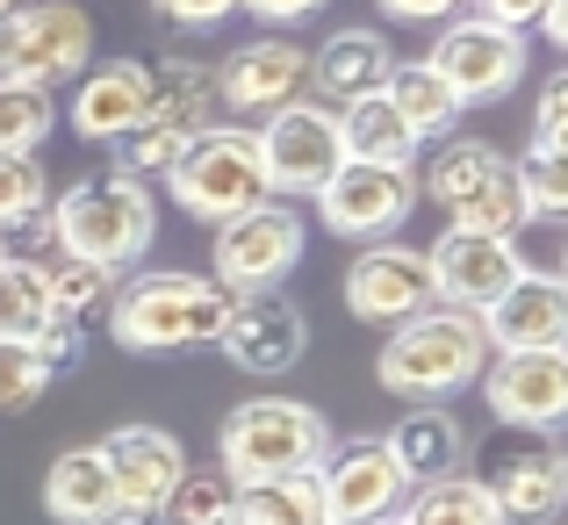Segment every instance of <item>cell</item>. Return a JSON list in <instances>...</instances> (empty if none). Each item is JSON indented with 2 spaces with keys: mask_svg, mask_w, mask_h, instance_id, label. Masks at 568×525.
<instances>
[{
  "mask_svg": "<svg viewBox=\"0 0 568 525\" xmlns=\"http://www.w3.org/2000/svg\"><path fill=\"white\" fill-rule=\"evenodd\" d=\"M216 454H223L216 468L231 475L237 489L281 483V475H317V461L332 454V425H324V411H310V403H295V396H252L223 417Z\"/></svg>",
  "mask_w": 568,
  "mask_h": 525,
  "instance_id": "4",
  "label": "cell"
},
{
  "mask_svg": "<svg viewBox=\"0 0 568 525\" xmlns=\"http://www.w3.org/2000/svg\"><path fill=\"white\" fill-rule=\"evenodd\" d=\"M181 152H187L181 130H166L159 115H144L138 130H123V138H115V173H130V180H144V188H152L159 173H173V159H181Z\"/></svg>",
  "mask_w": 568,
  "mask_h": 525,
  "instance_id": "34",
  "label": "cell"
},
{
  "mask_svg": "<svg viewBox=\"0 0 568 525\" xmlns=\"http://www.w3.org/2000/svg\"><path fill=\"white\" fill-rule=\"evenodd\" d=\"M489 367V339H483V317L475 310H417L410 324L382 339L375 353V382L388 396H410V403H446L460 388H475Z\"/></svg>",
  "mask_w": 568,
  "mask_h": 525,
  "instance_id": "3",
  "label": "cell"
},
{
  "mask_svg": "<svg viewBox=\"0 0 568 525\" xmlns=\"http://www.w3.org/2000/svg\"><path fill=\"white\" fill-rule=\"evenodd\" d=\"M460 8H468V0H382V14H388V22H425V29L454 22Z\"/></svg>",
  "mask_w": 568,
  "mask_h": 525,
  "instance_id": "41",
  "label": "cell"
},
{
  "mask_svg": "<svg viewBox=\"0 0 568 525\" xmlns=\"http://www.w3.org/2000/svg\"><path fill=\"white\" fill-rule=\"evenodd\" d=\"M382 101L403 115V123H410V138H417V144L454 138V123H460V94L425 65V58H396V72L382 80Z\"/></svg>",
  "mask_w": 568,
  "mask_h": 525,
  "instance_id": "24",
  "label": "cell"
},
{
  "mask_svg": "<svg viewBox=\"0 0 568 525\" xmlns=\"http://www.w3.org/2000/svg\"><path fill=\"white\" fill-rule=\"evenodd\" d=\"M94 65V22L72 0H29L0 14V87H65Z\"/></svg>",
  "mask_w": 568,
  "mask_h": 525,
  "instance_id": "6",
  "label": "cell"
},
{
  "mask_svg": "<svg viewBox=\"0 0 568 525\" xmlns=\"http://www.w3.org/2000/svg\"><path fill=\"white\" fill-rule=\"evenodd\" d=\"M14 8H29V0H0V14H14Z\"/></svg>",
  "mask_w": 568,
  "mask_h": 525,
  "instance_id": "46",
  "label": "cell"
},
{
  "mask_svg": "<svg viewBox=\"0 0 568 525\" xmlns=\"http://www.w3.org/2000/svg\"><path fill=\"white\" fill-rule=\"evenodd\" d=\"M425 274H432V303L483 317V310L526 274V252H518L511 238H475V231H454V223H446L425 245Z\"/></svg>",
  "mask_w": 568,
  "mask_h": 525,
  "instance_id": "12",
  "label": "cell"
},
{
  "mask_svg": "<svg viewBox=\"0 0 568 525\" xmlns=\"http://www.w3.org/2000/svg\"><path fill=\"white\" fill-rule=\"evenodd\" d=\"M375 525H403V512H388V518H375Z\"/></svg>",
  "mask_w": 568,
  "mask_h": 525,
  "instance_id": "47",
  "label": "cell"
},
{
  "mask_svg": "<svg viewBox=\"0 0 568 525\" xmlns=\"http://www.w3.org/2000/svg\"><path fill=\"white\" fill-rule=\"evenodd\" d=\"M540 8L547 0H475V14H489V22H504V29H532Z\"/></svg>",
  "mask_w": 568,
  "mask_h": 525,
  "instance_id": "43",
  "label": "cell"
},
{
  "mask_svg": "<svg viewBox=\"0 0 568 525\" xmlns=\"http://www.w3.org/2000/svg\"><path fill=\"white\" fill-rule=\"evenodd\" d=\"M526 152L568 159V72H547V80H540V101H532V144H526Z\"/></svg>",
  "mask_w": 568,
  "mask_h": 525,
  "instance_id": "38",
  "label": "cell"
},
{
  "mask_svg": "<svg viewBox=\"0 0 568 525\" xmlns=\"http://www.w3.org/2000/svg\"><path fill=\"white\" fill-rule=\"evenodd\" d=\"M317 223L332 238H361V245H375V238H396L403 223H410L417 209V166H338L324 180L317 194Z\"/></svg>",
  "mask_w": 568,
  "mask_h": 525,
  "instance_id": "9",
  "label": "cell"
},
{
  "mask_svg": "<svg viewBox=\"0 0 568 525\" xmlns=\"http://www.w3.org/2000/svg\"><path fill=\"white\" fill-rule=\"evenodd\" d=\"M216 109H223L216 65H202V58H166V65H152V115L166 130L202 138V130L216 123Z\"/></svg>",
  "mask_w": 568,
  "mask_h": 525,
  "instance_id": "26",
  "label": "cell"
},
{
  "mask_svg": "<svg viewBox=\"0 0 568 525\" xmlns=\"http://www.w3.org/2000/svg\"><path fill=\"white\" fill-rule=\"evenodd\" d=\"M346 310L375 332H396L410 324L417 310H432V274H425V252L403 245V238H375V245L353 252L346 266Z\"/></svg>",
  "mask_w": 568,
  "mask_h": 525,
  "instance_id": "13",
  "label": "cell"
},
{
  "mask_svg": "<svg viewBox=\"0 0 568 525\" xmlns=\"http://www.w3.org/2000/svg\"><path fill=\"white\" fill-rule=\"evenodd\" d=\"M483 489L497 497V512L504 518H526V525H547L568 504V461H561V446L555 440H540V446H518V454H504L497 468L483 475Z\"/></svg>",
  "mask_w": 568,
  "mask_h": 525,
  "instance_id": "21",
  "label": "cell"
},
{
  "mask_svg": "<svg viewBox=\"0 0 568 525\" xmlns=\"http://www.w3.org/2000/svg\"><path fill=\"white\" fill-rule=\"evenodd\" d=\"M216 94L223 109H245V115H274V109L310 101V43H288V37L237 43L216 65Z\"/></svg>",
  "mask_w": 568,
  "mask_h": 525,
  "instance_id": "17",
  "label": "cell"
},
{
  "mask_svg": "<svg viewBox=\"0 0 568 525\" xmlns=\"http://www.w3.org/2000/svg\"><path fill=\"white\" fill-rule=\"evenodd\" d=\"M159 14H166L173 29H216V22H231L245 0H152Z\"/></svg>",
  "mask_w": 568,
  "mask_h": 525,
  "instance_id": "40",
  "label": "cell"
},
{
  "mask_svg": "<svg viewBox=\"0 0 568 525\" xmlns=\"http://www.w3.org/2000/svg\"><path fill=\"white\" fill-rule=\"evenodd\" d=\"M94 525H166V512H152V504H130V497H115L109 512H101Z\"/></svg>",
  "mask_w": 568,
  "mask_h": 525,
  "instance_id": "44",
  "label": "cell"
},
{
  "mask_svg": "<svg viewBox=\"0 0 568 525\" xmlns=\"http://www.w3.org/2000/svg\"><path fill=\"white\" fill-rule=\"evenodd\" d=\"M396 72V43L382 29H332V37L310 51V94L324 109H346V101L382 94V80Z\"/></svg>",
  "mask_w": 568,
  "mask_h": 525,
  "instance_id": "20",
  "label": "cell"
},
{
  "mask_svg": "<svg viewBox=\"0 0 568 525\" xmlns=\"http://www.w3.org/2000/svg\"><path fill=\"white\" fill-rule=\"evenodd\" d=\"M332 115H338V144H346L353 166H417V152H425V144L410 138V123H403L382 94L346 101V109H332Z\"/></svg>",
  "mask_w": 568,
  "mask_h": 525,
  "instance_id": "25",
  "label": "cell"
},
{
  "mask_svg": "<svg viewBox=\"0 0 568 525\" xmlns=\"http://www.w3.org/2000/svg\"><path fill=\"white\" fill-rule=\"evenodd\" d=\"M489 353H568V281L555 266H526L483 310Z\"/></svg>",
  "mask_w": 568,
  "mask_h": 525,
  "instance_id": "15",
  "label": "cell"
},
{
  "mask_svg": "<svg viewBox=\"0 0 568 525\" xmlns=\"http://www.w3.org/2000/svg\"><path fill=\"white\" fill-rule=\"evenodd\" d=\"M43 209H51V173H43V159H0V231L37 223Z\"/></svg>",
  "mask_w": 568,
  "mask_h": 525,
  "instance_id": "35",
  "label": "cell"
},
{
  "mask_svg": "<svg viewBox=\"0 0 568 525\" xmlns=\"http://www.w3.org/2000/svg\"><path fill=\"white\" fill-rule=\"evenodd\" d=\"M51 396V374L29 346H0V417H22Z\"/></svg>",
  "mask_w": 568,
  "mask_h": 525,
  "instance_id": "37",
  "label": "cell"
},
{
  "mask_svg": "<svg viewBox=\"0 0 568 525\" xmlns=\"http://www.w3.org/2000/svg\"><path fill=\"white\" fill-rule=\"evenodd\" d=\"M166 194L194 223H231V216H245V209L274 202L266 166H260V138H252V130H231V123H209L202 138H187V152L173 159Z\"/></svg>",
  "mask_w": 568,
  "mask_h": 525,
  "instance_id": "5",
  "label": "cell"
},
{
  "mask_svg": "<svg viewBox=\"0 0 568 525\" xmlns=\"http://www.w3.org/2000/svg\"><path fill=\"white\" fill-rule=\"evenodd\" d=\"M58 109L43 87H0V159H37Z\"/></svg>",
  "mask_w": 568,
  "mask_h": 525,
  "instance_id": "32",
  "label": "cell"
},
{
  "mask_svg": "<svg viewBox=\"0 0 568 525\" xmlns=\"http://www.w3.org/2000/svg\"><path fill=\"white\" fill-rule=\"evenodd\" d=\"M303 245H310V223L274 194V202H260V209H245V216L216 223L209 281H223V289H237V295L281 289V281L303 266Z\"/></svg>",
  "mask_w": 568,
  "mask_h": 525,
  "instance_id": "7",
  "label": "cell"
},
{
  "mask_svg": "<svg viewBox=\"0 0 568 525\" xmlns=\"http://www.w3.org/2000/svg\"><path fill=\"white\" fill-rule=\"evenodd\" d=\"M504 173H511V159L489 138H439L432 152H417V194H432L446 216H460V209Z\"/></svg>",
  "mask_w": 568,
  "mask_h": 525,
  "instance_id": "23",
  "label": "cell"
},
{
  "mask_svg": "<svg viewBox=\"0 0 568 525\" xmlns=\"http://www.w3.org/2000/svg\"><path fill=\"white\" fill-rule=\"evenodd\" d=\"M159 238V194L130 173H87L51 202V245L58 260H87L130 274Z\"/></svg>",
  "mask_w": 568,
  "mask_h": 525,
  "instance_id": "1",
  "label": "cell"
},
{
  "mask_svg": "<svg viewBox=\"0 0 568 525\" xmlns=\"http://www.w3.org/2000/svg\"><path fill=\"white\" fill-rule=\"evenodd\" d=\"M109 504H115V489H109V468H101L94 446H72V454L51 461V475H43V512L58 525H94Z\"/></svg>",
  "mask_w": 568,
  "mask_h": 525,
  "instance_id": "27",
  "label": "cell"
},
{
  "mask_svg": "<svg viewBox=\"0 0 568 525\" xmlns=\"http://www.w3.org/2000/svg\"><path fill=\"white\" fill-rule=\"evenodd\" d=\"M317 489H324V512L332 525H375L388 512H403V497H410V475L396 468V454H388L382 432H367V440H332V454L317 461Z\"/></svg>",
  "mask_w": 568,
  "mask_h": 525,
  "instance_id": "11",
  "label": "cell"
},
{
  "mask_svg": "<svg viewBox=\"0 0 568 525\" xmlns=\"http://www.w3.org/2000/svg\"><path fill=\"white\" fill-rule=\"evenodd\" d=\"M223 360H231L237 374H288L295 360L310 346V317L295 310V295L281 289H260V295H237V310L223 317Z\"/></svg>",
  "mask_w": 568,
  "mask_h": 525,
  "instance_id": "16",
  "label": "cell"
},
{
  "mask_svg": "<svg viewBox=\"0 0 568 525\" xmlns=\"http://www.w3.org/2000/svg\"><path fill=\"white\" fill-rule=\"evenodd\" d=\"M489 411L504 417L511 432H540L555 440L568 417V353H489L483 382Z\"/></svg>",
  "mask_w": 568,
  "mask_h": 525,
  "instance_id": "14",
  "label": "cell"
},
{
  "mask_svg": "<svg viewBox=\"0 0 568 525\" xmlns=\"http://www.w3.org/2000/svg\"><path fill=\"white\" fill-rule=\"evenodd\" d=\"M231 310H237V289L166 266V274H138V281L115 289L109 332H115V346H130V353H202V346L223 339V317H231Z\"/></svg>",
  "mask_w": 568,
  "mask_h": 525,
  "instance_id": "2",
  "label": "cell"
},
{
  "mask_svg": "<svg viewBox=\"0 0 568 525\" xmlns=\"http://www.w3.org/2000/svg\"><path fill=\"white\" fill-rule=\"evenodd\" d=\"M511 173H518V194H526V216H532V223H555L561 209H568V159L526 152Z\"/></svg>",
  "mask_w": 568,
  "mask_h": 525,
  "instance_id": "36",
  "label": "cell"
},
{
  "mask_svg": "<svg viewBox=\"0 0 568 525\" xmlns=\"http://www.w3.org/2000/svg\"><path fill=\"white\" fill-rule=\"evenodd\" d=\"M532 29H540V37L561 51V43H568V0H547V8H540V22H532Z\"/></svg>",
  "mask_w": 568,
  "mask_h": 525,
  "instance_id": "45",
  "label": "cell"
},
{
  "mask_svg": "<svg viewBox=\"0 0 568 525\" xmlns=\"http://www.w3.org/2000/svg\"><path fill=\"white\" fill-rule=\"evenodd\" d=\"M29 353L43 360V374H51V382H58V374H80L87 367V332H80V324H65V317H51Z\"/></svg>",
  "mask_w": 568,
  "mask_h": 525,
  "instance_id": "39",
  "label": "cell"
},
{
  "mask_svg": "<svg viewBox=\"0 0 568 525\" xmlns=\"http://www.w3.org/2000/svg\"><path fill=\"white\" fill-rule=\"evenodd\" d=\"M396 468L410 483H432V475H460V454H468V425H460L454 403H410L396 417V432H382Z\"/></svg>",
  "mask_w": 568,
  "mask_h": 525,
  "instance_id": "22",
  "label": "cell"
},
{
  "mask_svg": "<svg viewBox=\"0 0 568 525\" xmlns=\"http://www.w3.org/2000/svg\"><path fill=\"white\" fill-rule=\"evenodd\" d=\"M403 525H511V518L497 512L483 475H432V483H410Z\"/></svg>",
  "mask_w": 568,
  "mask_h": 525,
  "instance_id": "28",
  "label": "cell"
},
{
  "mask_svg": "<svg viewBox=\"0 0 568 525\" xmlns=\"http://www.w3.org/2000/svg\"><path fill=\"white\" fill-rule=\"evenodd\" d=\"M43 324H51V281H43V260L0 252V346H37Z\"/></svg>",
  "mask_w": 568,
  "mask_h": 525,
  "instance_id": "29",
  "label": "cell"
},
{
  "mask_svg": "<svg viewBox=\"0 0 568 525\" xmlns=\"http://www.w3.org/2000/svg\"><path fill=\"white\" fill-rule=\"evenodd\" d=\"M43 281H51V317H65V324H94V317H109V303H115V289H123V274H109V266H87V260H51L43 266Z\"/></svg>",
  "mask_w": 568,
  "mask_h": 525,
  "instance_id": "31",
  "label": "cell"
},
{
  "mask_svg": "<svg viewBox=\"0 0 568 525\" xmlns=\"http://www.w3.org/2000/svg\"><path fill=\"white\" fill-rule=\"evenodd\" d=\"M72 130L87 144H115L123 130H138L152 115V65L144 58H109V65H87L72 87Z\"/></svg>",
  "mask_w": 568,
  "mask_h": 525,
  "instance_id": "19",
  "label": "cell"
},
{
  "mask_svg": "<svg viewBox=\"0 0 568 525\" xmlns=\"http://www.w3.org/2000/svg\"><path fill=\"white\" fill-rule=\"evenodd\" d=\"M231 525H332L317 475H281V483H245L231 504Z\"/></svg>",
  "mask_w": 568,
  "mask_h": 525,
  "instance_id": "30",
  "label": "cell"
},
{
  "mask_svg": "<svg viewBox=\"0 0 568 525\" xmlns=\"http://www.w3.org/2000/svg\"><path fill=\"white\" fill-rule=\"evenodd\" d=\"M231 504H237V483L223 468H187L166 497V518L173 525H231Z\"/></svg>",
  "mask_w": 568,
  "mask_h": 525,
  "instance_id": "33",
  "label": "cell"
},
{
  "mask_svg": "<svg viewBox=\"0 0 568 525\" xmlns=\"http://www.w3.org/2000/svg\"><path fill=\"white\" fill-rule=\"evenodd\" d=\"M94 454H101V468H109V489H115V497L152 504V512H166L173 483L187 475V446L173 440L166 425H115Z\"/></svg>",
  "mask_w": 568,
  "mask_h": 525,
  "instance_id": "18",
  "label": "cell"
},
{
  "mask_svg": "<svg viewBox=\"0 0 568 525\" xmlns=\"http://www.w3.org/2000/svg\"><path fill=\"white\" fill-rule=\"evenodd\" d=\"M252 14H260L266 29H295V22H310V14L324 8V0H245Z\"/></svg>",
  "mask_w": 568,
  "mask_h": 525,
  "instance_id": "42",
  "label": "cell"
},
{
  "mask_svg": "<svg viewBox=\"0 0 568 525\" xmlns=\"http://www.w3.org/2000/svg\"><path fill=\"white\" fill-rule=\"evenodd\" d=\"M0 252H8V245H0Z\"/></svg>",
  "mask_w": 568,
  "mask_h": 525,
  "instance_id": "48",
  "label": "cell"
},
{
  "mask_svg": "<svg viewBox=\"0 0 568 525\" xmlns=\"http://www.w3.org/2000/svg\"><path fill=\"white\" fill-rule=\"evenodd\" d=\"M260 166L266 188L288 202V194H317L324 180L346 166V144H338V115L324 101H295V109H274L260 130Z\"/></svg>",
  "mask_w": 568,
  "mask_h": 525,
  "instance_id": "10",
  "label": "cell"
},
{
  "mask_svg": "<svg viewBox=\"0 0 568 525\" xmlns=\"http://www.w3.org/2000/svg\"><path fill=\"white\" fill-rule=\"evenodd\" d=\"M526 29H504L489 14H454V22H439L425 65L460 94V109H475V101H504L526 80Z\"/></svg>",
  "mask_w": 568,
  "mask_h": 525,
  "instance_id": "8",
  "label": "cell"
}]
</instances>
